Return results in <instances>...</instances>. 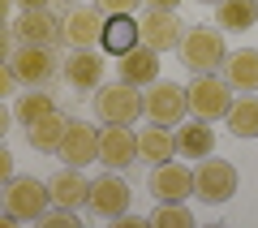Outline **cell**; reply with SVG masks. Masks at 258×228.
<instances>
[{
	"label": "cell",
	"mask_w": 258,
	"mask_h": 228,
	"mask_svg": "<svg viewBox=\"0 0 258 228\" xmlns=\"http://www.w3.org/2000/svg\"><path fill=\"white\" fill-rule=\"evenodd\" d=\"M9 224H18V219H13L9 211H0V228H9Z\"/></svg>",
	"instance_id": "cell-36"
},
{
	"label": "cell",
	"mask_w": 258,
	"mask_h": 228,
	"mask_svg": "<svg viewBox=\"0 0 258 228\" xmlns=\"http://www.w3.org/2000/svg\"><path fill=\"white\" fill-rule=\"evenodd\" d=\"M9 9H13V0H0V26L9 22Z\"/></svg>",
	"instance_id": "cell-35"
},
{
	"label": "cell",
	"mask_w": 258,
	"mask_h": 228,
	"mask_svg": "<svg viewBox=\"0 0 258 228\" xmlns=\"http://www.w3.org/2000/svg\"><path fill=\"white\" fill-rule=\"evenodd\" d=\"M176 155V134L168 125H142L138 129V159L147 164H164Z\"/></svg>",
	"instance_id": "cell-21"
},
{
	"label": "cell",
	"mask_w": 258,
	"mask_h": 228,
	"mask_svg": "<svg viewBox=\"0 0 258 228\" xmlns=\"http://www.w3.org/2000/svg\"><path fill=\"white\" fill-rule=\"evenodd\" d=\"M9 125H13V112L5 108V99H0V142H5V134H9Z\"/></svg>",
	"instance_id": "cell-31"
},
{
	"label": "cell",
	"mask_w": 258,
	"mask_h": 228,
	"mask_svg": "<svg viewBox=\"0 0 258 228\" xmlns=\"http://www.w3.org/2000/svg\"><path fill=\"white\" fill-rule=\"evenodd\" d=\"M147 190L155 194L159 202H185L194 194V168L176 164V159H164V164H151V181Z\"/></svg>",
	"instance_id": "cell-11"
},
{
	"label": "cell",
	"mask_w": 258,
	"mask_h": 228,
	"mask_svg": "<svg viewBox=\"0 0 258 228\" xmlns=\"http://www.w3.org/2000/svg\"><path fill=\"white\" fill-rule=\"evenodd\" d=\"M22 9H52V0H18Z\"/></svg>",
	"instance_id": "cell-33"
},
{
	"label": "cell",
	"mask_w": 258,
	"mask_h": 228,
	"mask_svg": "<svg viewBox=\"0 0 258 228\" xmlns=\"http://www.w3.org/2000/svg\"><path fill=\"white\" fill-rule=\"evenodd\" d=\"M13 35L22 43H43V47H56L60 43V18L52 9H22V18L13 22Z\"/></svg>",
	"instance_id": "cell-16"
},
{
	"label": "cell",
	"mask_w": 258,
	"mask_h": 228,
	"mask_svg": "<svg viewBox=\"0 0 258 228\" xmlns=\"http://www.w3.org/2000/svg\"><path fill=\"white\" fill-rule=\"evenodd\" d=\"M220 78L241 95L258 91V47H241V52H228L220 65Z\"/></svg>",
	"instance_id": "cell-18"
},
{
	"label": "cell",
	"mask_w": 258,
	"mask_h": 228,
	"mask_svg": "<svg viewBox=\"0 0 258 228\" xmlns=\"http://www.w3.org/2000/svg\"><path fill=\"white\" fill-rule=\"evenodd\" d=\"M9 181H13V151L0 142V185H9Z\"/></svg>",
	"instance_id": "cell-30"
},
{
	"label": "cell",
	"mask_w": 258,
	"mask_h": 228,
	"mask_svg": "<svg viewBox=\"0 0 258 228\" xmlns=\"http://www.w3.org/2000/svg\"><path fill=\"white\" fill-rule=\"evenodd\" d=\"M99 43H103V52H108V56L129 52V47L138 43V18H134V13H112V18H103Z\"/></svg>",
	"instance_id": "cell-20"
},
{
	"label": "cell",
	"mask_w": 258,
	"mask_h": 228,
	"mask_svg": "<svg viewBox=\"0 0 258 228\" xmlns=\"http://www.w3.org/2000/svg\"><path fill=\"white\" fill-rule=\"evenodd\" d=\"M228 103H232V86L224 82L220 73H194V82L185 86V108L198 121H211V125L224 121Z\"/></svg>",
	"instance_id": "cell-3"
},
{
	"label": "cell",
	"mask_w": 258,
	"mask_h": 228,
	"mask_svg": "<svg viewBox=\"0 0 258 228\" xmlns=\"http://www.w3.org/2000/svg\"><path fill=\"white\" fill-rule=\"evenodd\" d=\"M64 125H69V117H64L60 108H52V112H43L39 121H30V125H26V142L35 146V151H56Z\"/></svg>",
	"instance_id": "cell-23"
},
{
	"label": "cell",
	"mask_w": 258,
	"mask_h": 228,
	"mask_svg": "<svg viewBox=\"0 0 258 228\" xmlns=\"http://www.w3.org/2000/svg\"><path fill=\"white\" fill-rule=\"evenodd\" d=\"M56 155L64 159L69 168H86L99 159V129L86 125V121H69L60 134V142H56Z\"/></svg>",
	"instance_id": "cell-9"
},
{
	"label": "cell",
	"mask_w": 258,
	"mask_h": 228,
	"mask_svg": "<svg viewBox=\"0 0 258 228\" xmlns=\"http://www.w3.org/2000/svg\"><path fill=\"white\" fill-rule=\"evenodd\" d=\"M176 52H181L185 69H194V73H220L224 56H228V43H224V30L220 26H189V30H181Z\"/></svg>",
	"instance_id": "cell-1"
},
{
	"label": "cell",
	"mask_w": 258,
	"mask_h": 228,
	"mask_svg": "<svg viewBox=\"0 0 258 228\" xmlns=\"http://www.w3.org/2000/svg\"><path fill=\"white\" fill-rule=\"evenodd\" d=\"M47 207H52L47 181H35V177H18L13 173V181L5 185V211H9L13 219H39Z\"/></svg>",
	"instance_id": "cell-6"
},
{
	"label": "cell",
	"mask_w": 258,
	"mask_h": 228,
	"mask_svg": "<svg viewBox=\"0 0 258 228\" xmlns=\"http://www.w3.org/2000/svg\"><path fill=\"white\" fill-rule=\"evenodd\" d=\"M211 151H215V129H211V121H198V117H194L189 125L176 129V155H185V159H207Z\"/></svg>",
	"instance_id": "cell-19"
},
{
	"label": "cell",
	"mask_w": 258,
	"mask_h": 228,
	"mask_svg": "<svg viewBox=\"0 0 258 228\" xmlns=\"http://www.w3.org/2000/svg\"><path fill=\"white\" fill-rule=\"evenodd\" d=\"M9 69L18 86H47L56 78V52L43 43H22L9 52Z\"/></svg>",
	"instance_id": "cell-5"
},
{
	"label": "cell",
	"mask_w": 258,
	"mask_h": 228,
	"mask_svg": "<svg viewBox=\"0 0 258 228\" xmlns=\"http://www.w3.org/2000/svg\"><path fill=\"white\" fill-rule=\"evenodd\" d=\"M215 22H220V30L245 35L249 26H258V0H220L215 5Z\"/></svg>",
	"instance_id": "cell-22"
},
{
	"label": "cell",
	"mask_w": 258,
	"mask_h": 228,
	"mask_svg": "<svg viewBox=\"0 0 258 228\" xmlns=\"http://www.w3.org/2000/svg\"><path fill=\"white\" fill-rule=\"evenodd\" d=\"M13 91H18V78H13L9 61H0V99H9Z\"/></svg>",
	"instance_id": "cell-29"
},
{
	"label": "cell",
	"mask_w": 258,
	"mask_h": 228,
	"mask_svg": "<svg viewBox=\"0 0 258 228\" xmlns=\"http://www.w3.org/2000/svg\"><path fill=\"white\" fill-rule=\"evenodd\" d=\"M198 5H220V0H198Z\"/></svg>",
	"instance_id": "cell-37"
},
{
	"label": "cell",
	"mask_w": 258,
	"mask_h": 228,
	"mask_svg": "<svg viewBox=\"0 0 258 228\" xmlns=\"http://www.w3.org/2000/svg\"><path fill=\"white\" fill-rule=\"evenodd\" d=\"M86 194H91V181L82 177V168H69V164H64L60 173L47 181V198H52V207L82 211L86 207Z\"/></svg>",
	"instance_id": "cell-17"
},
{
	"label": "cell",
	"mask_w": 258,
	"mask_h": 228,
	"mask_svg": "<svg viewBox=\"0 0 258 228\" xmlns=\"http://www.w3.org/2000/svg\"><path fill=\"white\" fill-rule=\"evenodd\" d=\"M237 168L228 164V159H198V168H194V198H203L207 207H220V202H228L232 194H237Z\"/></svg>",
	"instance_id": "cell-4"
},
{
	"label": "cell",
	"mask_w": 258,
	"mask_h": 228,
	"mask_svg": "<svg viewBox=\"0 0 258 228\" xmlns=\"http://www.w3.org/2000/svg\"><path fill=\"white\" fill-rule=\"evenodd\" d=\"M64 82L74 91H95L103 82V56L95 47H69V56H64Z\"/></svg>",
	"instance_id": "cell-15"
},
{
	"label": "cell",
	"mask_w": 258,
	"mask_h": 228,
	"mask_svg": "<svg viewBox=\"0 0 258 228\" xmlns=\"http://www.w3.org/2000/svg\"><path fill=\"white\" fill-rule=\"evenodd\" d=\"M116 78L129 86H151L159 78V52H151L147 43H134L129 52L116 56Z\"/></svg>",
	"instance_id": "cell-14"
},
{
	"label": "cell",
	"mask_w": 258,
	"mask_h": 228,
	"mask_svg": "<svg viewBox=\"0 0 258 228\" xmlns=\"http://www.w3.org/2000/svg\"><path fill=\"white\" fill-rule=\"evenodd\" d=\"M151 9H176V5H181V0H147Z\"/></svg>",
	"instance_id": "cell-34"
},
{
	"label": "cell",
	"mask_w": 258,
	"mask_h": 228,
	"mask_svg": "<svg viewBox=\"0 0 258 228\" xmlns=\"http://www.w3.org/2000/svg\"><path fill=\"white\" fill-rule=\"evenodd\" d=\"M224 125L232 138H258V95H241L228 103L224 112Z\"/></svg>",
	"instance_id": "cell-24"
},
{
	"label": "cell",
	"mask_w": 258,
	"mask_h": 228,
	"mask_svg": "<svg viewBox=\"0 0 258 228\" xmlns=\"http://www.w3.org/2000/svg\"><path fill=\"white\" fill-rule=\"evenodd\" d=\"M43 219L47 228H78V211H69V207H56V211H43Z\"/></svg>",
	"instance_id": "cell-27"
},
{
	"label": "cell",
	"mask_w": 258,
	"mask_h": 228,
	"mask_svg": "<svg viewBox=\"0 0 258 228\" xmlns=\"http://www.w3.org/2000/svg\"><path fill=\"white\" fill-rule=\"evenodd\" d=\"M181 18L176 9H147L138 18V43H147L151 52H172L181 43Z\"/></svg>",
	"instance_id": "cell-10"
},
{
	"label": "cell",
	"mask_w": 258,
	"mask_h": 228,
	"mask_svg": "<svg viewBox=\"0 0 258 228\" xmlns=\"http://www.w3.org/2000/svg\"><path fill=\"white\" fill-rule=\"evenodd\" d=\"M9 52H13V39H9V30L0 26V61H9Z\"/></svg>",
	"instance_id": "cell-32"
},
{
	"label": "cell",
	"mask_w": 258,
	"mask_h": 228,
	"mask_svg": "<svg viewBox=\"0 0 258 228\" xmlns=\"http://www.w3.org/2000/svg\"><path fill=\"white\" fill-rule=\"evenodd\" d=\"M95 9H99L103 18H112V13H134L138 0H95Z\"/></svg>",
	"instance_id": "cell-28"
},
{
	"label": "cell",
	"mask_w": 258,
	"mask_h": 228,
	"mask_svg": "<svg viewBox=\"0 0 258 228\" xmlns=\"http://www.w3.org/2000/svg\"><path fill=\"white\" fill-rule=\"evenodd\" d=\"M151 224L155 228H194V215L185 211V202H159L151 211Z\"/></svg>",
	"instance_id": "cell-26"
},
{
	"label": "cell",
	"mask_w": 258,
	"mask_h": 228,
	"mask_svg": "<svg viewBox=\"0 0 258 228\" xmlns=\"http://www.w3.org/2000/svg\"><path fill=\"white\" fill-rule=\"evenodd\" d=\"M185 86H176V82H151L147 86V95H142V117H151L155 125H181L185 121Z\"/></svg>",
	"instance_id": "cell-7"
},
{
	"label": "cell",
	"mask_w": 258,
	"mask_h": 228,
	"mask_svg": "<svg viewBox=\"0 0 258 228\" xmlns=\"http://www.w3.org/2000/svg\"><path fill=\"white\" fill-rule=\"evenodd\" d=\"M134 159H138V134L129 125H108L99 134V159H95V164L120 173V168H129Z\"/></svg>",
	"instance_id": "cell-13"
},
{
	"label": "cell",
	"mask_w": 258,
	"mask_h": 228,
	"mask_svg": "<svg viewBox=\"0 0 258 228\" xmlns=\"http://www.w3.org/2000/svg\"><path fill=\"white\" fill-rule=\"evenodd\" d=\"M52 108H56V99L43 91V86H26V91H18V99H13L9 112H13L18 125H30V121H39L43 112H52Z\"/></svg>",
	"instance_id": "cell-25"
},
{
	"label": "cell",
	"mask_w": 258,
	"mask_h": 228,
	"mask_svg": "<svg viewBox=\"0 0 258 228\" xmlns=\"http://www.w3.org/2000/svg\"><path fill=\"white\" fill-rule=\"evenodd\" d=\"M103 35V13L95 5H74V9L60 18V39L69 47H95Z\"/></svg>",
	"instance_id": "cell-12"
},
{
	"label": "cell",
	"mask_w": 258,
	"mask_h": 228,
	"mask_svg": "<svg viewBox=\"0 0 258 228\" xmlns=\"http://www.w3.org/2000/svg\"><path fill=\"white\" fill-rule=\"evenodd\" d=\"M86 207H91L99 219H120L129 211V185H125V177L112 173V168H103V177H95V181H91Z\"/></svg>",
	"instance_id": "cell-8"
},
{
	"label": "cell",
	"mask_w": 258,
	"mask_h": 228,
	"mask_svg": "<svg viewBox=\"0 0 258 228\" xmlns=\"http://www.w3.org/2000/svg\"><path fill=\"white\" fill-rule=\"evenodd\" d=\"M95 117L103 125H134L142 117V86H129V82H99L95 86Z\"/></svg>",
	"instance_id": "cell-2"
}]
</instances>
